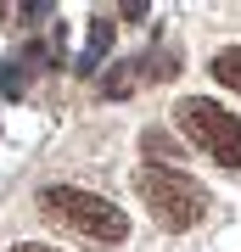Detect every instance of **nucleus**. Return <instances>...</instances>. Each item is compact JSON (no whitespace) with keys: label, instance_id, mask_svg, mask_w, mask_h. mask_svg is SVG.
<instances>
[{"label":"nucleus","instance_id":"obj_1","mask_svg":"<svg viewBox=\"0 0 241 252\" xmlns=\"http://www.w3.org/2000/svg\"><path fill=\"white\" fill-rule=\"evenodd\" d=\"M135 196L146 202V213L157 219L163 230H197L207 219V207H213V196L202 190L197 174H185L179 162H140L135 168Z\"/></svg>","mask_w":241,"mask_h":252},{"label":"nucleus","instance_id":"obj_2","mask_svg":"<svg viewBox=\"0 0 241 252\" xmlns=\"http://www.w3.org/2000/svg\"><path fill=\"white\" fill-rule=\"evenodd\" d=\"M39 213L51 224L84 235V241H96V247H124L129 241V213L118 202L96 196V190H84V185H45L39 190Z\"/></svg>","mask_w":241,"mask_h":252},{"label":"nucleus","instance_id":"obj_3","mask_svg":"<svg viewBox=\"0 0 241 252\" xmlns=\"http://www.w3.org/2000/svg\"><path fill=\"white\" fill-rule=\"evenodd\" d=\"M174 124L185 129V140H197L219 168L241 174V118L230 107H219V101H207V95H185L174 107Z\"/></svg>","mask_w":241,"mask_h":252},{"label":"nucleus","instance_id":"obj_4","mask_svg":"<svg viewBox=\"0 0 241 252\" xmlns=\"http://www.w3.org/2000/svg\"><path fill=\"white\" fill-rule=\"evenodd\" d=\"M107 51H112V17L96 11V17H90V45H84L79 62H73V73H96L101 62H107Z\"/></svg>","mask_w":241,"mask_h":252},{"label":"nucleus","instance_id":"obj_5","mask_svg":"<svg viewBox=\"0 0 241 252\" xmlns=\"http://www.w3.org/2000/svg\"><path fill=\"white\" fill-rule=\"evenodd\" d=\"M207 73H213L224 90H236V95H241V45H224V51H213Z\"/></svg>","mask_w":241,"mask_h":252},{"label":"nucleus","instance_id":"obj_6","mask_svg":"<svg viewBox=\"0 0 241 252\" xmlns=\"http://www.w3.org/2000/svg\"><path fill=\"white\" fill-rule=\"evenodd\" d=\"M23 95H28V67L0 56V101H23Z\"/></svg>","mask_w":241,"mask_h":252},{"label":"nucleus","instance_id":"obj_7","mask_svg":"<svg viewBox=\"0 0 241 252\" xmlns=\"http://www.w3.org/2000/svg\"><path fill=\"white\" fill-rule=\"evenodd\" d=\"M135 73H140V67H135V62H118V67L107 73V79H101V95H112V101H124V95L135 90Z\"/></svg>","mask_w":241,"mask_h":252},{"label":"nucleus","instance_id":"obj_8","mask_svg":"<svg viewBox=\"0 0 241 252\" xmlns=\"http://www.w3.org/2000/svg\"><path fill=\"white\" fill-rule=\"evenodd\" d=\"M118 17H124V23H146V17H152V6H140V0H129V6H118Z\"/></svg>","mask_w":241,"mask_h":252},{"label":"nucleus","instance_id":"obj_9","mask_svg":"<svg viewBox=\"0 0 241 252\" xmlns=\"http://www.w3.org/2000/svg\"><path fill=\"white\" fill-rule=\"evenodd\" d=\"M11 252H56V247H45V241H17Z\"/></svg>","mask_w":241,"mask_h":252}]
</instances>
